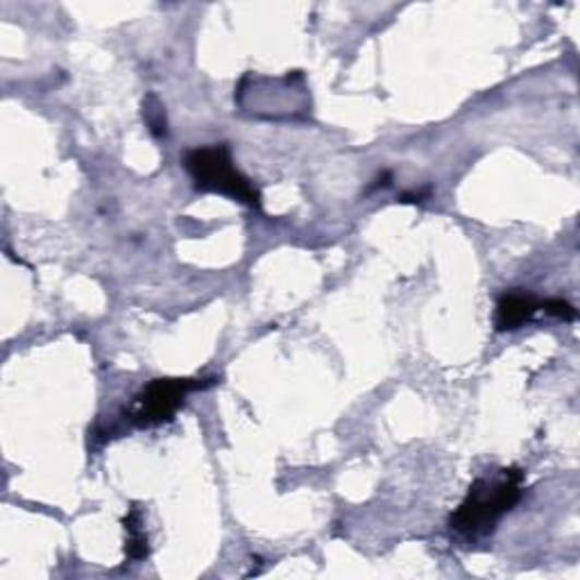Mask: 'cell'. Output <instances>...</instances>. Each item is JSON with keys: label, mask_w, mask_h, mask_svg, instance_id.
Returning <instances> with one entry per match:
<instances>
[{"label": "cell", "mask_w": 580, "mask_h": 580, "mask_svg": "<svg viewBox=\"0 0 580 580\" xmlns=\"http://www.w3.org/2000/svg\"><path fill=\"white\" fill-rule=\"evenodd\" d=\"M123 529H126V558L130 563L145 560L150 554V546H147V535L143 526V514L139 508H132L126 514Z\"/></svg>", "instance_id": "5"}, {"label": "cell", "mask_w": 580, "mask_h": 580, "mask_svg": "<svg viewBox=\"0 0 580 580\" xmlns=\"http://www.w3.org/2000/svg\"><path fill=\"white\" fill-rule=\"evenodd\" d=\"M216 383V379H181V377H166L150 381L126 411V419L139 429H152L170 422L177 411L185 406L187 396L196 390H204Z\"/></svg>", "instance_id": "3"}, {"label": "cell", "mask_w": 580, "mask_h": 580, "mask_svg": "<svg viewBox=\"0 0 580 580\" xmlns=\"http://www.w3.org/2000/svg\"><path fill=\"white\" fill-rule=\"evenodd\" d=\"M143 118H145V123L150 128V132L155 134V137H166L168 132V126H166V111H164V105L159 103L157 96H147L143 100Z\"/></svg>", "instance_id": "6"}, {"label": "cell", "mask_w": 580, "mask_h": 580, "mask_svg": "<svg viewBox=\"0 0 580 580\" xmlns=\"http://www.w3.org/2000/svg\"><path fill=\"white\" fill-rule=\"evenodd\" d=\"M542 313L552 316V318H558V320H565V322L576 320V309L571 307L569 301H565V299H560V297L542 299Z\"/></svg>", "instance_id": "7"}, {"label": "cell", "mask_w": 580, "mask_h": 580, "mask_svg": "<svg viewBox=\"0 0 580 580\" xmlns=\"http://www.w3.org/2000/svg\"><path fill=\"white\" fill-rule=\"evenodd\" d=\"M526 474L519 467H504L476 478L458 510L449 517V529L465 540L495 533L497 524L524 495Z\"/></svg>", "instance_id": "1"}, {"label": "cell", "mask_w": 580, "mask_h": 580, "mask_svg": "<svg viewBox=\"0 0 580 580\" xmlns=\"http://www.w3.org/2000/svg\"><path fill=\"white\" fill-rule=\"evenodd\" d=\"M537 313H542V299L526 291H506L497 299L495 327L497 331H514L529 324Z\"/></svg>", "instance_id": "4"}, {"label": "cell", "mask_w": 580, "mask_h": 580, "mask_svg": "<svg viewBox=\"0 0 580 580\" xmlns=\"http://www.w3.org/2000/svg\"><path fill=\"white\" fill-rule=\"evenodd\" d=\"M185 168L198 191L229 196L232 200L255 209L261 206L259 189L236 168L227 143L189 150L185 155Z\"/></svg>", "instance_id": "2"}]
</instances>
